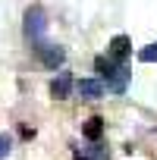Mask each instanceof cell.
<instances>
[{
  "instance_id": "cell-10",
  "label": "cell",
  "mask_w": 157,
  "mask_h": 160,
  "mask_svg": "<svg viewBox=\"0 0 157 160\" xmlns=\"http://www.w3.org/2000/svg\"><path fill=\"white\" fill-rule=\"evenodd\" d=\"M138 60H141V63H157V44H151V47L138 50Z\"/></svg>"
},
{
  "instance_id": "cell-9",
  "label": "cell",
  "mask_w": 157,
  "mask_h": 160,
  "mask_svg": "<svg viewBox=\"0 0 157 160\" xmlns=\"http://www.w3.org/2000/svg\"><path fill=\"white\" fill-rule=\"evenodd\" d=\"M94 69H98V75L107 82V78H110L119 66H116V60H113V57H98V60H94Z\"/></svg>"
},
{
  "instance_id": "cell-3",
  "label": "cell",
  "mask_w": 157,
  "mask_h": 160,
  "mask_svg": "<svg viewBox=\"0 0 157 160\" xmlns=\"http://www.w3.org/2000/svg\"><path fill=\"white\" fill-rule=\"evenodd\" d=\"M129 78H132V72H129V66H123L119 63V69L107 78V91H113V94H123L126 91V85H129Z\"/></svg>"
},
{
  "instance_id": "cell-11",
  "label": "cell",
  "mask_w": 157,
  "mask_h": 160,
  "mask_svg": "<svg viewBox=\"0 0 157 160\" xmlns=\"http://www.w3.org/2000/svg\"><path fill=\"white\" fill-rule=\"evenodd\" d=\"M10 144H13V141H10V135H7V132H0V160L10 154Z\"/></svg>"
},
{
  "instance_id": "cell-7",
  "label": "cell",
  "mask_w": 157,
  "mask_h": 160,
  "mask_svg": "<svg viewBox=\"0 0 157 160\" xmlns=\"http://www.w3.org/2000/svg\"><path fill=\"white\" fill-rule=\"evenodd\" d=\"M82 135H85L88 141H98V138L104 135V119H101V116H91V119L82 126Z\"/></svg>"
},
{
  "instance_id": "cell-2",
  "label": "cell",
  "mask_w": 157,
  "mask_h": 160,
  "mask_svg": "<svg viewBox=\"0 0 157 160\" xmlns=\"http://www.w3.org/2000/svg\"><path fill=\"white\" fill-rule=\"evenodd\" d=\"M38 57H41V63H44L47 69H60V66H63V60H66V50H63V47H57V44H44V41H41Z\"/></svg>"
},
{
  "instance_id": "cell-6",
  "label": "cell",
  "mask_w": 157,
  "mask_h": 160,
  "mask_svg": "<svg viewBox=\"0 0 157 160\" xmlns=\"http://www.w3.org/2000/svg\"><path fill=\"white\" fill-rule=\"evenodd\" d=\"M129 53H132V41H129L126 35H116V38L110 41V57L119 63V60H126Z\"/></svg>"
},
{
  "instance_id": "cell-8",
  "label": "cell",
  "mask_w": 157,
  "mask_h": 160,
  "mask_svg": "<svg viewBox=\"0 0 157 160\" xmlns=\"http://www.w3.org/2000/svg\"><path fill=\"white\" fill-rule=\"evenodd\" d=\"M72 160H107V151L101 144H91V148H82V151H75Z\"/></svg>"
},
{
  "instance_id": "cell-5",
  "label": "cell",
  "mask_w": 157,
  "mask_h": 160,
  "mask_svg": "<svg viewBox=\"0 0 157 160\" xmlns=\"http://www.w3.org/2000/svg\"><path fill=\"white\" fill-rule=\"evenodd\" d=\"M69 91H72V75L69 72H57V78L50 82V94L57 101H63V98H69Z\"/></svg>"
},
{
  "instance_id": "cell-1",
  "label": "cell",
  "mask_w": 157,
  "mask_h": 160,
  "mask_svg": "<svg viewBox=\"0 0 157 160\" xmlns=\"http://www.w3.org/2000/svg\"><path fill=\"white\" fill-rule=\"evenodd\" d=\"M44 28H47L44 10H41V7H28V10H25V35H28L32 41H41V38H44Z\"/></svg>"
},
{
  "instance_id": "cell-4",
  "label": "cell",
  "mask_w": 157,
  "mask_h": 160,
  "mask_svg": "<svg viewBox=\"0 0 157 160\" xmlns=\"http://www.w3.org/2000/svg\"><path fill=\"white\" fill-rule=\"evenodd\" d=\"M75 91L82 94V98H88V101H94V98L104 94V82H98V78H78V82H75Z\"/></svg>"
}]
</instances>
